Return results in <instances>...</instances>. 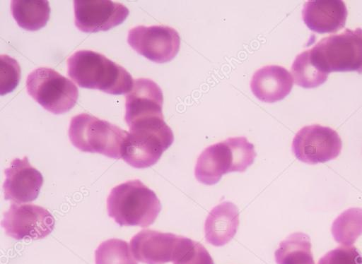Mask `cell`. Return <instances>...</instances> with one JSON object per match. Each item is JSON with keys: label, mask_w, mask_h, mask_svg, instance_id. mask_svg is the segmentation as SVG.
I'll list each match as a JSON object with an SVG mask.
<instances>
[{"label": "cell", "mask_w": 362, "mask_h": 264, "mask_svg": "<svg viewBox=\"0 0 362 264\" xmlns=\"http://www.w3.org/2000/svg\"><path fill=\"white\" fill-rule=\"evenodd\" d=\"M67 75L78 86L111 95L129 92L134 80L122 66L91 50H78L67 59Z\"/></svg>", "instance_id": "6da1fadb"}, {"label": "cell", "mask_w": 362, "mask_h": 264, "mask_svg": "<svg viewBox=\"0 0 362 264\" xmlns=\"http://www.w3.org/2000/svg\"><path fill=\"white\" fill-rule=\"evenodd\" d=\"M106 201L109 217L120 226L147 227L155 222L161 210L154 191L139 179L115 186Z\"/></svg>", "instance_id": "7a4b0ae2"}, {"label": "cell", "mask_w": 362, "mask_h": 264, "mask_svg": "<svg viewBox=\"0 0 362 264\" xmlns=\"http://www.w3.org/2000/svg\"><path fill=\"white\" fill-rule=\"evenodd\" d=\"M254 145L243 136L230 137L206 148L194 167L197 180L205 185L218 182L223 174L243 172L256 157Z\"/></svg>", "instance_id": "3957f363"}, {"label": "cell", "mask_w": 362, "mask_h": 264, "mask_svg": "<svg viewBox=\"0 0 362 264\" xmlns=\"http://www.w3.org/2000/svg\"><path fill=\"white\" fill-rule=\"evenodd\" d=\"M122 159L130 166L143 169L155 164L173 144L174 136L163 117L137 121L129 126Z\"/></svg>", "instance_id": "277c9868"}, {"label": "cell", "mask_w": 362, "mask_h": 264, "mask_svg": "<svg viewBox=\"0 0 362 264\" xmlns=\"http://www.w3.org/2000/svg\"><path fill=\"white\" fill-rule=\"evenodd\" d=\"M128 131L88 114H79L70 121L69 137L71 144L85 152L100 153L120 159Z\"/></svg>", "instance_id": "5b68a950"}, {"label": "cell", "mask_w": 362, "mask_h": 264, "mask_svg": "<svg viewBox=\"0 0 362 264\" xmlns=\"http://www.w3.org/2000/svg\"><path fill=\"white\" fill-rule=\"evenodd\" d=\"M311 56L324 72L362 73V28L346 29L325 37L310 49Z\"/></svg>", "instance_id": "8992f818"}, {"label": "cell", "mask_w": 362, "mask_h": 264, "mask_svg": "<svg viewBox=\"0 0 362 264\" xmlns=\"http://www.w3.org/2000/svg\"><path fill=\"white\" fill-rule=\"evenodd\" d=\"M25 83L28 94L52 114H64L77 102L78 92L76 85L52 68L40 67L33 70Z\"/></svg>", "instance_id": "52a82bcc"}, {"label": "cell", "mask_w": 362, "mask_h": 264, "mask_svg": "<svg viewBox=\"0 0 362 264\" xmlns=\"http://www.w3.org/2000/svg\"><path fill=\"white\" fill-rule=\"evenodd\" d=\"M342 148L341 138L334 129L318 124L305 126L295 135L292 152L300 161L315 164L335 159Z\"/></svg>", "instance_id": "ba28073f"}, {"label": "cell", "mask_w": 362, "mask_h": 264, "mask_svg": "<svg viewBox=\"0 0 362 264\" xmlns=\"http://www.w3.org/2000/svg\"><path fill=\"white\" fill-rule=\"evenodd\" d=\"M1 224L5 233L15 239L36 240L52 232L55 220L42 206L12 203L4 214Z\"/></svg>", "instance_id": "9c48e42d"}, {"label": "cell", "mask_w": 362, "mask_h": 264, "mask_svg": "<svg viewBox=\"0 0 362 264\" xmlns=\"http://www.w3.org/2000/svg\"><path fill=\"white\" fill-rule=\"evenodd\" d=\"M127 42L146 59L156 63H165L177 55L180 38L175 29L167 25H138L129 30Z\"/></svg>", "instance_id": "30bf717a"}, {"label": "cell", "mask_w": 362, "mask_h": 264, "mask_svg": "<svg viewBox=\"0 0 362 264\" xmlns=\"http://www.w3.org/2000/svg\"><path fill=\"white\" fill-rule=\"evenodd\" d=\"M187 237L172 233L143 229L134 235L130 248L135 259L146 264L174 262L182 251Z\"/></svg>", "instance_id": "8fae6325"}, {"label": "cell", "mask_w": 362, "mask_h": 264, "mask_svg": "<svg viewBox=\"0 0 362 264\" xmlns=\"http://www.w3.org/2000/svg\"><path fill=\"white\" fill-rule=\"evenodd\" d=\"M74 23L84 32L107 31L122 23L129 15L121 3L109 0L74 1Z\"/></svg>", "instance_id": "7c38bea8"}, {"label": "cell", "mask_w": 362, "mask_h": 264, "mask_svg": "<svg viewBox=\"0 0 362 264\" xmlns=\"http://www.w3.org/2000/svg\"><path fill=\"white\" fill-rule=\"evenodd\" d=\"M42 184V174L30 164L26 156L16 158L5 169L4 198L17 203L33 201L37 198Z\"/></svg>", "instance_id": "4fadbf2b"}, {"label": "cell", "mask_w": 362, "mask_h": 264, "mask_svg": "<svg viewBox=\"0 0 362 264\" xmlns=\"http://www.w3.org/2000/svg\"><path fill=\"white\" fill-rule=\"evenodd\" d=\"M163 92L160 86L148 78L134 80L132 90L126 96L124 119L127 126L136 121L163 117Z\"/></svg>", "instance_id": "5bb4252c"}, {"label": "cell", "mask_w": 362, "mask_h": 264, "mask_svg": "<svg viewBox=\"0 0 362 264\" xmlns=\"http://www.w3.org/2000/svg\"><path fill=\"white\" fill-rule=\"evenodd\" d=\"M347 15L346 6L341 0L307 1L302 10L304 23L320 34L336 32L343 28Z\"/></svg>", "instance_id": "9a60e30c"}, {"label": "cell", "mask_w": 362, "mask_h": 264, "mask_svg": "<svg viewBox=\"0 0 362 264\" xmlns=\"http://www.w3.org/2000/svg\"><path fill=\"white\" fill-rule=\"evenodd\" d=\"M293 85L291 74L279 65H268L257 69L250 80L253 95L269 103L283 100L290 93Z\"/></svg>", "instance_id": "2e32d148"}, {"label": "cell", "mask_w": 362, "mask_h": 264, "mask_svg": "<svg viewBox=\"0 0 362 264\" xmlns=\"http://www.w3.org/2000/svg\"><path fill=\"white\" fill-rule=\"evenodd\" d=\"M239 226V211L232 202L223 201L214 207L204 223L206 241L222 246L235 235Z\"/></svg>", "instance_id": "e0dca14e"}, {"label": "cell", "mask_w": 362, "mask_h": 264, "mask_svg": "<svg viewBox=\"0 0 362 264\" xmlns=\"http://www.w3.org/2000/svg\"><path fill=\"white\" fill-rule=\"evenodd\" d=\"M11 11L21 28L35 31L47 25L50 7L45 0H13L11 1Z\"/></svg>", "instance_id": "ac0fdd59"}, {"label": "cell", "mask_w": 362, "mask_h": 264, "mask_svg": "<svg viewBox=\"0 0 362 264\" xmlns=\"http://www.w3.org/2000/svg\"><path fill=\"white\" fill-rule=\"evenodd\" d=\"M277 264H315L310 237L301 232L290 234L274 253Z\"/></svg>", "instance_id": "d6986e66"}, {"label": "cell", "mask_w": 362, "mask_h": 264, "mask_svg": "<svg viewBox=\"0 0 362 264\" xmlns=\"http://www.w3.org/2000/svg\"><path fill=\"white\" fill-rule=\"evenodd\" d=\"M291 71L296 85L304 88H313L323 84L327 73L322 71L311 56L310 49L298 54L293 61Z\"/></svg>", "instance_id": "ffe728a7"}, {"label": "cell", "mask_w": 362, "mask_h": 264, "mask_svg": "<svg viewBox=\"0 0 362 264\" xmlns=\"http://www.w3.org/2000/svg\"><path fill=\"white\" fill-rule=\"evenodd\" d=\"M331 232L334 240L344 246H351L362 234V209L349 208L332 222Z\"/></svg>", "instance_id": "44dd1931"}, {"label": "cell", "mask_w": 362, "mask_h": 264, "mask_svg": "<svg viewBox=\"0 0 362 264\" xmlns=\"http://www.w3.org/2000/svg\"><path fill=\"white\" fill-rule=\"evenodd\" d=\"M95 264H138L128 243L119 239L101 242L95 251Z\"/></svg>", "instance_id": "7402d4cb"}, {"label": "cell", "mask_w": 362, "mask_h": 264, "mask_svg": "<svg viewBox=\"0 0 362 264\" xmlns=\"http://www.w3.org/2000/svg\"><path fill=\"white\" fill-rule=\"evenodd\" d=\"M0 94L12 92L18 85L21 67L18 61L6 54L0 56Z\"/></svg>", "instance_id": "603a6c76"}, {"label": "cell", "mask_w": 362, "mask_h": 264, "mask_svg": "<svg viewBox=\"0 0 362 264\" xmlns=\"http://www.w3.org/2000/svg\"><path fill=\"white\" fill-rule=\"evenodd\" d=\"M173 264H214L205 247L197 241L187 239Z\"/></svg>", "instance_id": "cb8c5ba5"}, {"label": "cell", "mask_w": 362, "mask_h": 264, "mask_svg": "<svg viewBox=\"0 0 362 264\" xmlns=\"http://www.w3.org/2000/svg\"><path fill=\"white\" fill-rule=\"evenodd\" d=\"M317 264H362V256L353 246H342L327 252Z\"/></svg>", "instance_id": "d4e9b609"}]
</instances>
